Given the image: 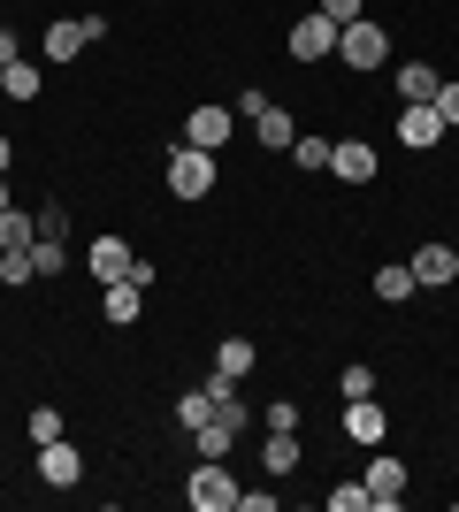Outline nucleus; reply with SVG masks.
<instances>
[{
	"instance_id": "6",
	"label": "nucleus",
	"mask_w": 459,
	"mask_h": 512,
	"mask_svg": "<svg viewBox=\"0 0 459 512\" xmlns=\"http://www.w3.org/2000/svg\"><path fill=\"white\" fill-rule=\"evenodd\" d=\"M39 482H46V490H77V482H85V451L69 444V436L39 444Z\"/></svg>"
},
{
	"instance_id": "25",
	"label": "nucleus",
	"mask_w": 459,
	"mask_h": 512,
	"mask_svg": "<svg viewBox=\"0 0 459 512\" xmlns=\"http://www.w3.org/2000/svg\"><path fill=\"white\" fill-rule=\"evenodd\" d=\"M23 428H31V444H54V436H69V421H62L54 406H39V413H31Z\"/></svg>"
},
{
	"instance_id": "24",
	"label": "nucleus",
	"mask_w": 459,
	"mask_h": 512,
	"mask_svg": "<svg viewBox=\"0 0 459 512\" xmlns=\"http://www.w3.org/2000/svg\"><path fill=\"white\" fill-rule=\"evenodd\" d=\"M291 161H299L306 176H322L329 169V138H291Z\"/></svg>"
},
{
	"instance_id": "13",
	"label": "nucleus",
	"mask_w": 459,
	"mask_h": 512,
	"mask_svg": "<svg viewBox=\"0 0 459 512\" xmlns=\"http://www.w3.org/2000/svg\"><path fill=\"white\" fill-rule=\"evenodd\" d=\"M146 291H153V283H138V276L100 283V306H108V321H115V329H131V321L146 314Z\"/></svg>"
},
{
	"instance_id": "33",
	"label": "nucleus",
	"mask_w": 459,
	"mask_h": 512,
	"mask_svg": "<svg viewBox=\"0 0 459 512\" xmlns=\"http://www.w3.org/2000/svg\"><path fill=\"white\" fill-rule=\"evenodd\" d=\"M16 62V31H8V23H0V69Z\"/></svg>"
},
{
	"instance_id": "35",
	"label": "nucleus",
	"mask_w": 459,
	"mask_h": 512,
	"mask_svg": "<svg viewBox=\"0 0 459 512\" xmlns=\"http://www.w3.org/2000/svg\"><path fill=\"white\" fill-rule=\"evenodd\" d=\"M0 214H8V176H0Z\"/></svg>"
},
{
	"instance_id": "9",
	"label": "nucleus",
	"mask_w": 459,
	"mask_h": 512,
	"mask_svg": "<svg viewBox=\"0 0 459 512\" xmlns=\"http://www.w3.org/2000/svg\"><path fill=\"white\" fill-rule=\"evenodd\" d=\"M184 146H199V153H222L230 146V107H192V115H184Z\"/></svg>"
},
{
	"instance_id": "12",
	"label": "nucleus",
	"mask_w": 459,
	"mask_h": 512,
	"mask_svg": "<svg viewBox=\"0 0 459 512\" xmlns=\"http://www.w3.org/2000/svg\"><path fill=\"white\" fill-rule=\"evenodd\" d=\"M345 436H352L360 451H383V436H391L383 406H375V398H345Z\"/></svg>"
},
{
	"instance_id": "4",
	"label": "nucleus",
	"mask_w": 459,
	"mask_h": 512,
	"mask_svg": "<svg viewBox=\"0 0 459 512\" xmlns=\"http://www.w3.org/2000/svg\"><path fill=\"white\" fill-rule=\"evenodd\" d=\"M192 505H199V512H238L230 459H199V467H192Z\"/></svg>"
},
{
	"instance_id": "28",
	"label": "nucleus",
	"mask_w": 459,
	"mask_h": 512,
	"mask_svg": "<svg viewBox=\"0 0 459 512\" xmlns=\"http://www.w3.org/2000/svg\"><path fill=\"white\" fill-rule=\"evenodd\" d=\"M39 237H46V245H62V237H69V214L54 207V199H46V207H39Z\"/></svg>"
},
{
	"instance_id": "32",
	"label": "nucleus",
	"mask_w": 459,
	"mask_h": 512,
	"mask_svg": "<svg viewBox=\"0 0 459 512\" xmlns=\"http://www.w3.org/2000/svg\"><path fill=\"white\" fill-rule=\"evenodd\" d=\"M238 512H276V490H238Z\"/></svg>"
},
{
	"instance_id": "20",
	"label": "nucleus",
	"mask_w": 459,
	"mask_h": 512,
	"mask_svg": "<svg viewBox=\"0 0 459 512\" xmlns=\"http://www.w3.org/2000/svg\"><path fill=\"white\" fill-rule=\"evenodd\" d=\"M39 276V260H31V245H0V283L16 291V283H31Z\"/></svg>"
},
{
	"instance_id": "16",
	"label": "nucleus",
	"mask_w": 459,
	"mask_h": 512,
	"mask_svg": "<svg viewBox=\"0 0 459 512\" xmlns=\"http://www.w3.org/2000/svg\"><path fill=\"white\" fill-rule=\"evenodd\" d=\"M261 459H268V474H299V428H268Z\"/></svg>"
},
{
	"instance_id": "27",
	"label": "nucleus",
	"mask_w": 459,
	"mask_h": 512,
	"mask_svg": "<svg viewBox=\"0 0 459 512\" xmlns=\"http://www.w3.org/2000/svg\"><path fill=\"white\" fill-rule=\"evenodd\" d=\"M329 512H368V482H337V490H329Z\"/></svg>"
},
{
	"instance_id": "34",
	"label": "nucleus",
	"mask_w": 459,
	"mask_h": 512,
	"mask_svg": "<svg viewBox=\"0 0 459 512\" xmlns=\"http://www.w3.org/2000/svg\"><path fill=\"white\" fill-rule=\"evenodd\" d=\"M8 161H16V146H8V138H0V176H8Z\"/></svg>"
},
{
	"instance_id": "18",
	"label": "nucleus",
	"mask_w": 459,
	"mask_h": 512,
	"mask_svg": "<svg viewBox=\"0 0 459 512\" xmlns=\"http://www.w3.org/2000/svg\"><path fill=\"white\" fill-rule=\"evenodd\" d=\"M253 123H261V146H268V153H284L291 138H299V123H291V107H276V100H268L261 115H253Z\"/></svg>"
},
{
	"instance_id": "14",
	"label": "nucleus",
	"mask_w": 459,
	"mask_h": 512,
	"mask_svg": "<svg viewBox=\"0 0 459 512\" xmlns=\"http://www.w3.org/2000/svg\"><path fill=\"white\" fill-rule=\"evenodd\" d=\"M329 176H345V184H375V146H368V138L329 146Z\"/></svg>"
},
{
	"instance_id": "1",
	"label": "nucleus",
	"mask_w": 459,
	"mask_h": 512,
	"mask_svg": "<svg viewBox=\"0 0 459 512\" xmlns=\"http://www.w3.org/2000/svg\"><path fill=\"white\" fill-rule=\"evenodd\" d=\"M337 62H352V69H383L391 62V31H383V23H345V31H337Z\"/></svg>"
},
{
	"instance_id": "19",
	"label": "nucleus",
	"mask_w": 459,
	"mask_h": 512,
	"mask_svg": "<svg viewBox=\"0 0 459 512\" xmlns=\"http://www.w3.org/2000/svg\"><path fill=\"white\" fill-rule=\"evenodd\" d=\"M414 291H421L414 268H375V299H383V306H406Z\"/></svg>"
},
{
	"instance_id": "26",
	"label": "nucleus",
	"mask_w": 459,
	"mask_h": 512,
	"mask_svg": "<svg viewBox=\"0 0 459 512\" xmlns=\"http://www.w3.org/2000/svg\"><path fill=\"white\" fill-rule=\"evenodd\" d=\"M31 260H39V276H46V283L69 268V253H62V245H46V237H31Z\"/></svg>"
},
{
	"instance_id": "7",
	"label": "nucleus",
	"mask_w": 459,
	"mask_h": 512,
	"mask_svg": "<svg viewBox=\"0 0 459 512\" xmlns=\"http://www.w3.org/2000/svg\"><path fill=\"white\" fill-rule=\"evenodd\" d=\"M360 482H368V512H398L406 505V459H391V451H383Z\"/></svg>"
},
{
	"instance_id": "11",
	"label": "nucleus",
	"mask_w": 459,
	"mask_h": 512,
	"mask_svg": "<svg viewBox=\"0 0 459 512\" xmlns=\"http://www.w3.org/2000/svg\"><path fill=\"white\" fill-rule=\"evenodd\" d=\"M406 268H414L421 291H444V283L459 276V245H414V260H406Z\"/></svg>"
},
{
	"instance_id": "21",
	"label": "nucleus",
	"mask_w": 459,
	"mask_h": 512,
	"mask_svg": "<svg viewBox=\"0 0 459 512\" xmlns=\"http://www.w3.org/2000/svg\"><path fill=\"white\" fill-rule=\"evenodd\" d=\"M0 92L8 100H39V62H8L0 69Z\"/></svg>"
},
{
	"instance_id": "31",
	"label": "nucleus",
	"mask_w": 459,
	"mask_h": 512,
	"mask_svg": "<svg viewBox=\"0 0 459 512\" xmlns=\"http://www.w3.org/2000/svg\"><path fill=\"white\" fill-rule=\"evenodd\" d=\"M314 8H322V16L337 23V31H345V23H360V0H314Z\"/></svg>"
},
{
	"instance_id": "23",
	"label": "nucleus",
	"mask_w": 459,
	"mask_h": 512,
	"mask_svg": "<svg viewBox=\"0 0 459 512\" xmlns=\"http://www.w3.org/2000/svg\"><path fill=\"white\" fill-rule=\"evenodd\" d=\"M31 237H39V214H23V207L0 214V245H31Z\"/></svg>"
},
{
	"instance_id": "3",
	"label": "nucleus",
	"mask_w": 459,
	"mask_h": 512,
	"mask_svg": "<svg viewBox=\"0 0 459 512\" xmlns=\"http://www.w3.org/2000/svg\"><path fill=\"white\" fill-rule=\"evenodd\" d=\"M169 192H176V199H207V192H215V153L169 146Z\"/></svg>"
},
{
	"instance_id": "17",
	"label": "nucleus",
	"mask_w": 459,
	"mask_h": 512,
	"mask_svg": "<svg viewBox=\"0 0 459 512\" xmlns=\"http://www.w3.org/2000/svg\"><path fill=\"white\" fill-rule=\"evenodd\" d=\"M253 360H261V352H253V337H222V352H215V375L245 383V375H253Z\"/></svg>"
},
{
	"instance_id": "2",
	"label": "nucleus",
	"mask_w": 459,
	"mask_h": 512,
	"mask_svg": "<svg viewBox=\"0 0 459 512\" xmlns=\"http://www.w3.org/2000/svg\"><path fill=\"white\" fill-rule=\"evenodd\" d=\"M85 268H92L100 283H123V276L153 283V268H146V260L131 253V245H123V237H92V245H85Z\"/></svg>"
},
{
	"instance_id": "8",
	"label": "nucleus",
	"mask_w": 459,
	"mask_h": 512,
	"mask_svg": "<svg viewBox=\"0 0 459 512\" xmlns=\"http://www.w3.org/2000/svg\"><path fill=\"white\" fill-rule=\"evenodd\" d=\"M92 39H108V16H77V23H46V54L54 62H77Z\"/></svg>"
},
{
	"instance_id": "15",
	"label": "nucleus",
	"mask_w": 459,
	"mask_h": 512,
	"mask_svg": "<svg viewBox=\"0 0 459 512\" xmlns=\"http://www.w3.org/2000/svg\"><path fill=\"white\" fill-rule=\"evenodd\" d=\"M391 77H398V100H437V85H444L429 62H398Z\"/></svg>"
},
{
	"instance_id": "10",
	"label": "nucleus",
	"mask_w": 459,
	"mask_h": 512,
	"mask_svg": "<svg viewBox=\"0 0 459 512\" xmlns=\"http://www.w3.org/2000/svg\"><path fill=\"white\" fill-rule=\"evenodd\" d=\"M437 138H444V115L429 100H406V115H398V146H406V153H429Z\"/></svg>"
},
{
	"instance_id": "30",
	"label": "nucleus",
	"mask_w": 459,
	"mask_h": 512,
	"mask_svg": "<svg viewBox=\"0 0 459 512\" xmlns=\"http://www.w3.org/2000/svg\"><path fill=\"white\" fill-rule=\"evenodd\" d=\"M337 383H345V398H375V367H345Z\"/></svg>"
},
{
	"instance_id": "5",
	"label": "nucleus",
	"mask_w": 459,
	"mask_h": 512,
	"mask_svg": "<svg viewBox=\"0 0 459 512\" xmlns=\"http://www.w3.org/2000/svg\"><path fill=\"white\" fill-rule=\"evenodd\" d=\"M291 54H299V62H337V23H329L322 8H306V16L291 23Z\"/></svg>"
},
{
	"instance_id": "29",
	"label": "nucleus",
	"mask_w": 459,
	"mask_h": 512,
	"mask_svg": "<svg viewBox=\"0 0 459 512\" xmlns=\"http://www.w3.org/2000/svg\"><path fill=\"white\" fill-rule=\"evenodd\" d=\"M429 107H437V115H444V130H459V85H452V77H444V85H437V100H429Z\"/></svg>"
},
{
	"instance_id": "22",
	"label": "nucleus",
	"mask_w": 459,
	"mask_h": 512,
	"mask_svg": "<svg viewBox=\"0 0 459 512\" xmlns=\"http://www.w3.org/2000/svg\"><path fill=\"white\" fill-rule=\"evenodd\" d=\"M207 413H215V390H207V383L176 398V428H199V421H207Z\"/></svg>"
}]
</instances>
